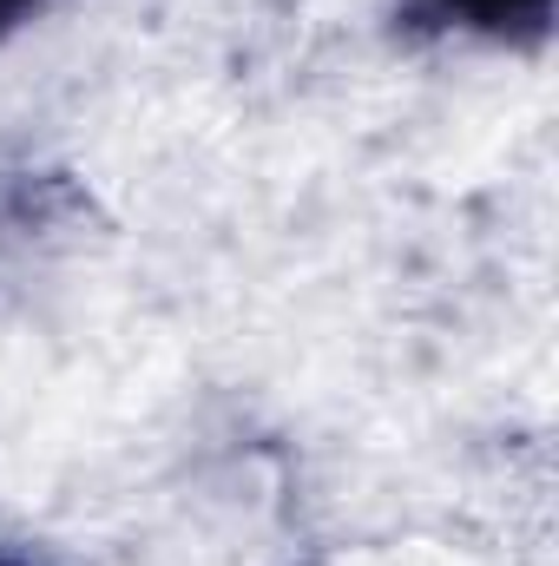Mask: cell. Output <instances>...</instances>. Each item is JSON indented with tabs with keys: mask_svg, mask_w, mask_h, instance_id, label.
<instances>
[{
	"mask_svg": "<svg viewBox=\"0 0 559 566\" xmlns=\"http://www.w3.org/2000/svg\"><path fill=\"white\" fill-rule=\"evenodd\" d=\"M428 27L481 33V40H540L553 20V0H409Z\"/></svg>",
	"mask_w": 559,
	"mask_h": 566,
	"instance_id": "6da1fadb",
	"label": "cell"
},
{
	"mask_svg": "<svg viewBox=\"0 0 559 566\" xmlns=\"http://www.w3.org/2000/svg\"><path fill=\"white\" fill-rule=\"evenodd\" d=\"M33 7H40V0H0V33H7V27H13V20H27V13H33Z\"/></svg>",
	"mask_w": 559,
	"mask_h": 566,
	"instance_id": "7a4b0ae2",
	"label": "cell"
},
{
	"mask_svg": "<svg viewBox=\"0 0 559 566\" xmlns=\"http://www.w3.org/2000/svg\"><path fill=\"white\" fill-rule=\"evenodd\" d=\"M0 566H40V560H27V554H0Z\"/></svg>",
	"mask_w": 559,
	"mask_h": 566,
	"instance_id": "3957f363",
	"label": "cell"
}]
</instances>
